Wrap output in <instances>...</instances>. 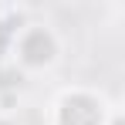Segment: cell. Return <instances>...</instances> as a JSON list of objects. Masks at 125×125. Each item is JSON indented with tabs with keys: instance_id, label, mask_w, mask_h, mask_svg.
<instances>
[{
	"instance_id": "3",
	"label": "cell",
	"mask_w": 125,
	"mask_h": 125,
	"mask_svg": "<svg viewBox=\"0 0 125 125\" xmlns=\"http://www.w3.org/2000/svg\"><path fill=\"white\" fill-rule=\"evenodd\" d=\"M27 21V14L24 10H0V68L7 64V51H10V37H14V31Z\"/></svg>"
},
{
	"instance_id": "2",
	"label": "cell",
	"mask_w": 125,
	"mask_h": 125,
	"mask_svg": "<svg viewBox=\"0 0 125 125\" xmlns=\"http://www.w3.org/2000/svg\"><path fill=\"white\" fill-rule=\"evenodd\" d=\"M115 115L108 95L91 84H64L47 105V125H112Z\"/></svg>"
},
{
	"instance_id": "1",
	"label": "cell",
	"mask_w": 125,
	"mask_h": 125,
	"mask_svg": "<svg viewBox=\"0 0 125 125\" xmlns=\"http://www.w3.org/2000/svg\"><path fill=\"white\" fill-rule=\"evenodd\" d=\"M61 58H64V37L47 21L27 17L10 37L7 64L17 68V74H47L61 64Z\"/></svg>"
}]
</instances>
